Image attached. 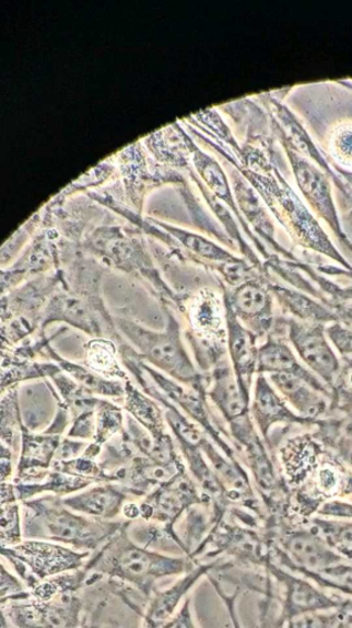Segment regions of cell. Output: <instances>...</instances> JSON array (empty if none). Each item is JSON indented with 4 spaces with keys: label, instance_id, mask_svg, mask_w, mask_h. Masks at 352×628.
<instances>
[{
    "label": "cell",
    "instance_id": "cell-20",
    "mask_svg": "<svg viewBox=\"0 0 352 628\" xmlns=\"http://www.w3.org/2000/svg\"><path fill=\"white\" fill-rule=\"evenodd\" d=\"M207 396L222 411L226 420L233 422L246 415L248 400L242 392L235 374L226 364L215 366L212 387Z\"/></svg>",
    "mask_w": 352,
    "mask_h": 628
},
{
    "label": "cell",
    "instance_id": "cell-31",
    "mask_svg": "<svg viewBox=\"0 0 352 628\" xmlns=\"http://www.w3.org/2000/svg\"><path fill=\"white\" fill-rule=\"evenodd\" d=\"M126 420L120 407L113 404L108 399L99 398L96 407V435L92 441L93 444L103 447L120 436L126 429Z\"/></svg>",
    "mask_w": 352,
    "mask_h": 628
},
{
    "label": "cell",
    "instance_id": "cell-41",
    "mask_svg": "<svg viewBox=\"0 0 352 628\" xmlns=\"http://www.w3.org/2000/svg\"><path fill=\"white\" fill-rule=\"evenodd\" d=\"M162 628H198L192 619L191 598H186L178 614Z\"/></svg>",
    "mask_w": 352,
    "mask_h": 628
},
{
    "label": "cell",
    "instance_id": "cell-25",
    "mask_svg": "<svg viewBox=\"0 0 352 628\" xmlns=\"http://www.w3.org/2000/svg\"><path fill=\"white\" fill-rule=\"evenodd\" d=\"M0 403V437L2 445L20 456L24 431L22 406H20L19 387H12L2 393Z\"/></svg>",
    "mask_w": 352,
    "mask_h": 628
},
{
    "label": "cell",
    "instance_id": "cell-43",
    "mask_svg": "<svg viewBox=\"0 0 352 628\" xmlns=\"http://www.w3.org/2000/svg\"><path fill=\"white\" fill-rule=\"evenodd\" d=\"M326 570V574L331 575V581L335 585L340 586V589H349L352 592V569H331Z\"/></svg>",
    "mask_w": 352,
    "mask_h": 628
},
{
    "label": "cell",
    "instance_id": "cell-19",
    "mask_svg": "<svg viewBox=\"0 0 352 628\" xmlns=\"http://www.w3.org/2000/svg\"><path fill=\"white\" fill-rule=\"evenodd\" d=\"M44 358H49V362L56 363L80 387L97 398L121 400L126 398V382L103 377L86 366L69 362V359L60 356L50 344L45 350Z\"/></svg>",
    "mask_w": 352,
    "mask_h": 628
},
{
    "label": "cell",
    "instance_id": "cell-44",
    "mask_svg": "<svg viewBox=\"0 0 352 628\" xmlns=\"http://www.w3.org/2000/svg\"><path fill=\"white\" fill-rule=\"evenodd\" d=\"M338 473L330 468H325L319 472V487L326 492L335 491L338 488Z\"/></svg>",
    "mask_w": 352,
    "mask_h": 628
},
{
    "label": "cell",
    "instance_id": "cell-15",
    "mask_svg": "<svg viewBox=\"0 0 352 628\" xmlns=\"http://www.w3.org/2000/svg\"><path fill=\"white\" fill-rule=\"evenodd\" d=\"M13 483L17 500L22 503L45 493L64 499L95 486L91 480L68 476L55 469L16 477Z\"/></svg>",
    "mask_w": 352,
    "mask_h": 628
},
{
    "label": "cell",
    "instance_id": "cell-47",
    "mask_svg": "<svg viewBox=\"0 0 352 628\" xmlns=\"http://www.w3.org/2000/svg\"><path fill=\"white\" fill-rule=\"evenodd\" d=\"M10 626L12 625H10L5 619V616L2 615V620H0V628H10Z\"/></svg>",
    "mask_w": 352,
    "mask_h": 628
},
{
    "label": "cell",
    "instance_id": "cell-4",
    "mask_svg": "<svg viewBox=\"0 0 352 628\" xmlns=\"http://www.w3.org/2000/svg\"><path fill=\"white\" fill-rule=\"evenodd\" d=\"M81 628H141L149 600L128 584L89 574Z\"/></svg>",
    "mask_w": 352,
    "mask_h": 628
},
{
    "label": "cell",
    "instance_id": "cell-17",
    "mask_svg": "<svg viewBox=\"0 0 352 628\" xmlns=\"http://www.w3.org/2000/svg\"><path fill=\"white\" fill-rule=\"evenodd\" d=\"M124 409L128 415L137 420L139 424L149 432L154 441V445L165 444L173 437L167 431V420L163 407L142 389L138 388L129 379L126 382V398H124Z\"/></svg>",
    "mask_w": 352,
    "mask_h": 628
},
{
    "label": "cell",
    "instance_id": "cell-42",
    "mask_svg": "<svg viewBox=\"0 0 352 628\" xmlns=\"http://www.w3.org/2000/svg\"><path fill=\"white\" fill-rule=\"evenodd\" d=\"M207 576H209V580L212 583V585L214 586V590L216 591V593L220 594L222 601L225 603V605L227 607V612H230V614H231L234 627L235 628H242L239 620H237L236 610H235V601H236L237 593L233 594L232 596L225 594L220 582L216 581L214 579V576L211 575V573Z\"/></svg>",
    "mask_w": 352,
    "mask_h": 628
},
{
    "label": "cell",
    "instance_id": "cell-27",
    "mask_svg": "<svg viewBox=\"0 0 352 628\" xmlns=\"http://www.w3.org/2000/svg\"><path fill=\"white\" fill-rule=\"evenodd\" d=\"M48 380L54 385L59 398L67 407L71 421L90 413V411L96 410L99 398L80 387L63 369Z\"/></svg>",
    "mask_w": 352,
    "mask_h": 628
},
{
    "label": "cell",
    "instance_id": "cell-16",
    "mask_svg": "<svg viewBox=\"0 0 352 628\" xmlns=\"http://www.w3.org/2000/svg\"><path fill=\"white\" fill-rule=\"evenodd\" d=\"M226 315V331L227 344H230V353L233 359L234 373L242 388V392L248 400V392L253 375L255 373L256 364L258 362V353L255 347L254 335L245 329L239 319L235 316L230 302L224 301Z\"/></svg>",
    "mask_w": 352,
    "mask_h": 628
},
{
    "label": "cell",
    "instance_id": "cell-39",
    "mask_svg": "<svg viewBox=\"0 0 352 628\" xmlns=\"http://www.w3.org/2000/svg\"><path fill=\"white\" fill-rule=\"evenodd\" d=\"M89 445L90 444L86 441L63 437V439H61L60 447L57 452L55 461H66L75 459L84 455V452L86 450Z\"/></svg>",
    "mask_w": 352,
    "mask_h": 628
},
{
    "label": "cell",
    "instance_id": "cell-9",
    "mask_svg": "<svg viewBox=\"0 0 352 628\" xmlns=\"http://www.w3.org/2000/svg\"><path fill=\"white\" fill-rule=\"evenodd\" d=\"M141 367L143 373L149 376L155 387H157L164 396H167L186 416L192 420L206 435H209L213 441H215L216 445L226 452V455L233 459L231 449L227 448L225 442L220 435L219 429H216L212 421L209 407H207V393L198 392V390L175 382V380L163 375L160 370L144 364L142 359Z\"/></svg>",
    "mask_w": 352,
    "mask_h": 628
},
{
    "label": "cell",
    "instance_id": "cell-24",
    "mask_svg": "<svg viewBox=\"0 0 352 628\" xmlns=\"http://www.w3.org/2000/svg\"><path fill=\"white\" fill-rule=\"evenodd\" d=\"M85 366L103 377L122 380L130 379L126 367L121 366L118 344L109 339L91 338L85 347Z\"/></svg>",
    "mask_w": 352,
    "mask_h": 628
},
{
    "label": "cell",
    "instance_id": "cell-1",
    "mask_svg": "<svg viewBox=\"0 0 352 628\" xmlns=\"http://www.w3.org/2000/svg\"><path fill=\"white\" fill-rule=\"evenodd\" d=\"M132 522L121 528L92 555L84 566L89 574H101L128 584L149 601L159 591L157 582L165 576L184 575L200 564L189 556H169L142 547L130 535Z\"/></svg>",
    "mask_w": 352,
    "mask_h": 628
},
{
    "label": "cell",
    "instance_id": "cell-30",
    "mask_svg": "<svg viewBox=\"0 0 352 628\" xmlns=\"http://www.w3.org/2000/svg\"><path fill=\"white\" fill-rule=\"evenodd\" d=\"M89 579L87 571L82 568L74 572H68L40 581L34 590H31V600L48 602L56 596L67 593H80L84 590Z\"/></svg>",
    "mask_w": 352,
    "mask_h": 628
},
{
    "label": "cell",
    "instance_id": "cell-32",
    "mask_svg": "<svg viewBox=\"0 0 352 628\" xmlns=\"http://www.w3.org/2000/svg\"><path fill=\"white\" fill-rule=\"evenodd\" d=\"M258 370L272 374H303L286 346L269 343L258 352Z\"/></svg>",
    "mask_w": 352,
    "mask_h": 628
},
{
    "label": "cell",
    "instance_id": "cell-11",
    "mask_svg": "<svg viewBox=\"0 0 352 628\" xmlns=\"http://www.w3.org/2000/svg\"><path fill=\"white\" fill-rule=\"evenodd\" d=\"M58 288L59 282L49 279L31 283L3 295L2 307H0L2 323L17 321L36 329V331H43L40 328L43 316L51 296L57 293Z\"/></svg>",
    "mask_w": 352,
    "mask_h": 628
},
{
    "label": "cell",
    "instance_id": "cell-34",
    "mask_svg": "<svg viewBox=\"0 0 352 628\" xmlns=\"http://www.w3.org/2000/svg\"><path fill=\"white\" fill-rule=\"evenodd\" d=\"M272 382L300 409L315 407L314 397L304 387L303 380L292 374H272Z\"/></svg>",
    "mask_w": 352,
    "mask_h": 628
},
{
    "label": "cell",
    "instance_id": "cell-28",
    "mask_svg": "<svg viewBox=\"0 0 352 628\" xmlns=\"http://www.w3.org/2000/svg\"><path fill=\"white\" fill-rule=\"evenodd\" d=\"M254 415L263 434H267L268 429L274 422L290 418V413L282 403L281 398L275 395L262 376L258 377L256 382Z\"/></svg>",
    "mask_w": 352,
    "mask_h": 628
},
{
    "label": "cell",
    "instance_id": "cell-18",
    "mask_svg": "<svg viewBox=\"0 0 352 628\" xmlns=\"http://www.w3.org/2000/svg\"><path fill=\"white\" fill-rule=\"evenodd\" d=\"M61 439L63 436L48 435L45 432L38 434L24 427L15 478L51 469Z\"/></svg>",
    "mask_w": 352,
    "mask_h": 628
},
{
    "label": "cell",
    "instance_id": "cell-12",
    "mask_svg": "<svg viewBox=\"0 0 352 628\" xmlns=\"http://www.w3.org/2000/svg\"><path fill=\"white\" fill-rule=\"evenodd\" d=\"M215 569H220V562L199 564L191 572L184 574L169 589L155 592L149 602L141 628H162L172 620L179 604L193 589V585Z\"/></svg>",
    "mask_w": 352,
    "mask_h": 628
},
{
    "label": "cell",
    "instance_id": "cell-8",
    "mask_svg": "<svg viewBox=\"0 0 352 628\" xmlns=\"http://www.w3.org/2000/svg\"><path fill=\"white\" fill-rule=\"evenodd\" d=\"M2 615L15 628H81L84 600L80 593H67L48 602H10Z\"/></svg>",
    "mask_w": 352,
    "mask_h": 628
},
{
    "label": "cell",
    "instance_id": "cell-10",
    "mask_svg": "<svg viewBox=\"0 0 352 628\" xmlns=\"http://www.w3.org/2000/svg\"><path fill=\"white\" fill-rule=\"evenodd\" d=\"M186 470L185 463H161L149 457L134 456L126 467L110 473V482L117 483L132 498H146Z\"/></svg>",
    "mask_w": 352,
    "mask_h": 628
},
{
    "label": "cell",
    "instance_id": "cell-35",
    "mask_svg": "<svg viewBox=\"0 0 352 628\" xmlns=\"http://www.w3.org/2000/svg\"><path fill=\"white\" fill-rule=\"evenodd\" d=\"M298 181L302 182V189L307 195V198L313 202V204L319 205L322 203V209L327 213V203L329 197L327 195V185L325 180L320 174L304 162V167L300 168Z\"/></svg>",
    "mask_w": 352,
    "mask_h": 628
},
{
    "label": "cell",
    "instance_id": "cell-13",
    "mask_svg": "<svg viewBox=\"0 0 352 628\" xmlns=\"http://www.w3.org/2000/svg\"><path fill=\"white\" fill-rule=\"evenodd\" d=\"M130 496L117 483L101 482L63 499L68 509L84 516L114 521L120 516Z\"/></svg>",
    "mask_w": 352,
    "mask_h": 628
},
{
    "label": "cell",
    "instance_id": "cell-26",
    "mask_svg": "<svg viewBox=\"0 0 352 628\" xmlns=\"http://www.w3.org/2000/svg\"><path fill=\"white\" fill-rule=\"evenodd\" d=\"M293 341L310 367L325 376L333 373L337 367L336 358L322 336L314 332H306L303 328H296L293 331Z\"/></svg>",
    "mask_w": 352,
    "mask_h": 628
},
{
    "label": "cell",
    "instance_id": "cell-45",
    "mask_svg": "<svg viewBox=\"0 0 352 628\" xmlns=\"http://www.w3.org/2000/svg\"><path fill=\"white\" fill-rule=\"evenodd\" d=\"M331 336L340 350L352 352V333L343 331V329H336V331H331Z\"/></svg>",
    "mask_w": 352,
    "mask_h": 628
},
{
    "label": "cell",
    "instance_id": "cell-3",
    "mask_svg": "<svg viewBox=\"0 0 352 628\" xmlns=\"http://www.w3.org/2000/svg\"><path fill=\"white\" fill-rule=\"evenodd\" d=\"M165 329L151 331L131 319L116 317L118 331L144 364L185 387L207 393L204 379L190 357L181 335L179 319L171 306H163Z\"/></svg>",
    "mask_w": 352,
    "mask_h": 628
},
{
    "label": "cell",
    "instance_id": "cell-36",
    "mask_svg": "<svg viewBox=\"0 0 352 628\" xmlns=\"http://www.w3.org/2000/svg\"><path fill=\"white\" fill-rule=\"evenodd\" d=\"M30 600L31 592L26 584L19 576L10 573L2 562L0 564V605Z\"/></svg>",
    "mask_w": 352,
    "mask_h": 628
},
{
    "label": "cell",
    "instance_id": "cell-37",
    "mask_svg": "<svg viewBox=\"0 0 352 628\" xmlns=\"http://www.w3.org/2000/svg\"><path fill=\"white\" fill-rule=\"evenodd\" d=\"M96 435V410L90 411L71 421L67 437L80 441H93Z\"/></svg>",
    "mask_w": 352,
    "mask_h": 628
},
{
    "label": "cell",
    "instance_id": "cell-29",
    "mask_svg": "<svg viewBox=\"0 0 352 628\" xmlns=\"http://www.w3.org/2000/svg\"><path fill=\"white\" fill-rule=\"evenodd\" d=\"M283 547L290 558L310 569L326 568L336 559V556L326 550L317 540L302 534L286 538Z\"/></svg>",
    "mask_w": 352,
    "mask_h": 628
},
{
    "label": "cell",
    "instance_id": "cell-38",
    "mask_svg": "<svg viewBox=\"0 0 352 628\" xmlns=\"http://www.w3.org/2000/svg\"><path fill=\"white\" fill-rule=\"evenodd\" d=\"M331 150L338 160L352 164V126L340 127L335 132Z\"/></svg>",
    "mask_w": 352,
    "mask_h": 628
},
{
    "label": "cell",
    "instance_id": "cell-40",
    "mask_svg": "<svg viewBox=\"0 0 352 628\" xmlns=\"http://www.w3.org/2000/svg\"><path fill=\"white\" fill-rule=\"evenodd\" d=\"M19 457L15 453L2 445L0 452V473H2V482H13L16 476Z\"/></svg>",
    "mask_w": 352,
    "mask_h": 628
},
{
    "label": "cell",
    "instance_id": "cell-6",
    "mask_svg": "<svg viewBox=\"0 0 352 628\" xmlns=\"http://www.w3.org/2000/svg\"><path fill=\"white\" fill-rule=\"evenodd\" d=\"M0 552L30 591L40 581L81 570L91 558V552L46 540H24L14 548H0Z\"/></svg>",
    "mask_w": 352,
    "mask_h": 628
},
{
    "label": "cell",
    "instance_id": "cell-5",
    "mask_svg": "<svg viewBox=\"0 0 352 628\" xmlns=\"http://www.w3.org/2000/svg\"><path fill=\"white\" fill-rule=\"evenodd\" d=\"M55 323H64L91 338L109 339L118 345L126 343L116 323V317L108 311L99 294L70 290L67 285L58 288L51 296L40 328Z\"/></svg>",
    "mask_w": 352,
    "mask_h": 628
},
{
    "label": "cell",
    "instance_id": "cell-14",
    "mask_svg": "<svg viewBox=\"0 0 352 628\" xmlns=\"http://www.w3.org/2000/svg\"><path fill=\"white\" fill-rule=\"evenodd\" d=\"M183 312L189 319L190 332L203 341L221 344L225 334L226 323L225 305L219 295L204 288L195 294L188 304L184 305Z\"/></svg>",
    "mask_w": 352,
    "mask_h": 628
},
{
    "label": "cell",
    "instance_id": "cell-7",
    "mask_svg": "<svg viewBox=\"0 0 352 628\" xmlns=\"http://www.w3.org/2000/svg\"><path fill=\"white\" fill-rule=\"evenodd\" d=\"M140 504V519L157 525L188 556L185 544L175 530L183 514L195 506L209 507L212 502L203 495L188 469L153 490Z\"/></svg>",
    "mask_w": 352,
    "mask_h": 628
},
{
    "label": "cell",
    "instance_id": "cell-21",
    "mask_svg": "<svg viewBox=\"0 0 352 628\" xmlns=\"http://www.w3.org/2000/svg\"><path fill=\"white\" fill-rule=\"evenodd\" d=\"M236 317L255 324L260 331H266L271 315V298L261 285L256 283L243 284L233 297L226 298Z\"/></svg>",
    "mask_w": 352,
    "mask_h": 628
},
{
    "label": "cell",
    "instance_id": "cell-22",
    "mask_svg": "<svg viewBox=\"0 0 352 628\" xmlns=\"http://www.w3.org/2000/svg\"><path fill=\"white\" fill-rule=\"evenodd\" d=\"M61 368L54 362L43 363L37 359L17 357L2 352V393L12 387H20L28 380L49 379L60 373Z\"/></svg>",
    "mask_w": 352,
    "mask_h": 628
},
{
    "label": "cell",
    "instance_id": "cell-46",
    "mask_svg": "<svg viewBox=\"0 0 352 628\" xmlns=\"http://www.w3.org/2000/svg\"><path fill=\"white\" fill-rule=\"evenodd\" d=\"M122 516L127 521L133 522L140 518V504L134 502H127L122 509Z\"/></svg>",
    "mask_w": 352,
    "mask_h": 628
},
{
    "label": "cell",
    "instance_id": "cell-33",
    "mask_svg": "<svg viewBox=\"0 0 352 628\" xmlns=\"http://www.w3.org/2000/svg\"><path fill=\"white\" fill-rule=\"evenodd\" d=\"M51 469L66 472L68 476L91 480L95 483L110 482L107 471L102 468L98 459H93L85 455L71 460L55 461Z\"/></svg>",
    "mask_w": 352,
    "mask_h": 628
},
{
    "label": "cell",
    "instance_id": "cell-2",
    "mask_svg": "<svg viewBox=\"0 0 352 628\" xmlns=\"http://www.w3.org/2000/svg\"><path fill=\"white\" fill-rule=\"evenodd\" d=\"M25 540H46L67 545L80 552H96L124 521H99L71 511L63 499L47 495L22 503Z\"/></svg>",
    "mask_w": 352,
    "mask_h": 628
},
{
    "label": "cell",
    "instance_id": "cell-23",
    "mask_svg": "<svg viewBox=\"0 0 352 628\" xmlns=\"http://www.w3.org/2000/svg\"><path fill=\"white\" fill-rule=\"evenodd\" d=\"M22 502L17 500L13 482L0 488V548H14L24 539Z\"/></svg>",
    "mask_w": 352,
    "mask_h": 628
}]
</instances>
